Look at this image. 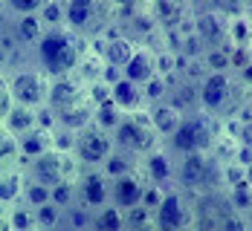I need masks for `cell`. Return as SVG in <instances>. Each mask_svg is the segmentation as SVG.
<instances>
[{
    "label": "cell",
    "instance_id": "obj_1",
    "mask_svg": "<svg viewBox=\"0 0 252 231\" xmlns=\"http://www.w3.org/2000/svg\"><path fill=\"white\" fill-rule=\"evenodd\" d=\"M32 50H35V67H41L50 78L73 76L81 64L78 35L67 26H50Z\"/></svg>",
    "mask_w": 252,
    "mask_h": 231
},
{
    "label": "cell",
    "instance_id": "obj_2",
    "mask_svg": "<svg viewBox=\"0 0 252 231\" xmlns=\"http://www.w3.org/2000/svg\"><path fill=\"white\" fill-rule=\"evenodd\" d=\"M218 145V128H215V116L206 110H191L183 116L180 128L174 136L165 139V151L174 156L186 154H212V148Z\"/></svg>",
    "mask_w": 252,
    "mask_h": 231
},
{
    "label": "cell",
    "instance_id": "obj_3",
    "mask_svg": "<svg viewBox=\"0 0 252 231\" xmlns=\"http://www.w3.org/2000/svg\"><path fill=\"white\" fill-rule=\"evenodd\" d=\"M113 136V148L130 154L136 159L148 156L151 151L159 148V136L154 133V128L148 125V116H136V113H127L122 119V125L110 133Z\"/></svg>",
    "mask_w": 252,
    "mask_h": 231
},
{
    "label": "cell",
    "instance_id": "obj_4",
    "mask_svg": "<svg viewBox=\"0 0 252 231\" xmlns=\"http://www.w3.org/2000/svg\"><path fill=\"white\" fill-rule=\"evenodd\" d=\"M6 84H9V99L12 104H24V107H44L47 104V96H50V84L52 78L41 70V67H18L12 76H6Z\"/></svg>",
    "mask_w": 252,
    "mask_h": 231
},
{
    "label": "cell",
    "instance_id": "obj_5",
    "mask_svg": "<svg viewBox=\"0 0 252 231\" xmlns=\"http://www.w3.org/2000/svg\"><path fill=\"white\" fill-rule=\"evenodd\" d=\"M26 177L35 182H41V185H58V182L64 180H78V174L84 171L81 168V162L76 159V154H58V151H47L44 156H38V159H32L29 165L24 168Z\"/></svg>",
    "mask_w": 252,
    "mask_h": 231
},
{
    "label": "cell",
    "instance_id": "obj_6",
    "mask_svg": "<svg viewBox=\"0 0 252 231\" xmlns=\"http://www.w3.org/2000/svg\"><path fill=\"white\" fill-rule=\"evenodd\" d=\"M197 211L191 208L189 197L183 188H165L159 205L154 208V226L157 231H183V229H194Z\"/></svg>",
    "mask_w": 252,
    "mask_h": 231
},
{
    "label": "cell",
    "instance_id": "obj_7",
    "mask_svg": "<svg viewBox=\"0 0 252 231\" xmlns=\"http://www.w3.org/2000/svg\"><path fill=\"white\" fill-rule=\"evenodd\" d=\"M197 99H200V110L212 113V116L226 113L235 102V76L232 73H206L197 81Z\"/></svg>",
    "mask_w": 252,
    "mask_h": 231
},
{
    "label": "cell",
    "instance_id": "obj_8",
    "mask_svg": "<svg viewBox=\"0 0 252 231\" xmlns=\"http://www.w3.org/2000/svg\"><path fill=\"white\" fill-rule=\"evenodd\" d=\"M212 177H215L212 154L177 156V188H183V191H206Z\"/></svg>",
    "mask_w": 252,
    "mask_h": 231
},
{
    "label": "cell",
    "instance_id": "obj_9",
    "mask_svg": "<svg viewBox=\"0 0 252 231\" xmlns=\"http://www.w3.org/2000/svg\"><path fill=\"white\" fill-rule=\"evenodd\" d=\"M113 136L99 130L96 125H90L87 130L78 133L76 142V159L81 162V168H101L104 159L113 154Z\"/></svg>",
    "mask_w": 252,
    "mask_h": 231
},
{
    "label": "cell",
    "instance_id": "obj_10",
    "mask_svg": "<svg viewBox=\"0 0 252 231\" xmlns=\"http://www.w3.org/2000/svg\"><path fill=\"white\" fill-rule=\"evenodd\" d=\"M145 191H148V180L145 174L133 171V174H125L119 180L110 182V203L122 211H130V208H139L142 200H145Z\"/></svg>",
    "mask_w": 252,
    "mask_h": 231
},
{
    "label": "cell",
    "instance_id": "obj_11",
    "mask_svg": "<svg viewBox=\"0 0 252 231\" xmlns=\"http://www.w3.org/2000/svg\"><path fill=\"white\" fill-rule=\"evenodd\" d=\"M78 203H84L87 208H101L110 203V180L101 174V168H84L78 174Z\"/></svg>",
    "mask_w": 252,
    "mask_h": 231
},
{
    "label": "cell",
    "instance_id": "obj_12",
    "mask_svg": "<svg viewBox=\"0 0 252 231\" xmlns=\"http://www.w3.org/2000/svg\"><path fill=\"white\" fill-rule=\"evenodd\" d=\"M194 35L203 41L206 50L212 47H226L229 44V18L218 9H209L194 18Z\"/></svg>",
    "mask_w": 252,
    "mask_h": 231
},
{
    "label": "cell",
    "instance_id": "obj_13",
    "mask_svg": "<svg viewBox=\"0 0 252 231\" xmlns=\"http://www.w3.org/2000/svg\"><path fill=\"white\" fill-rule=\"evenodd\" d=\"M104 0H67L64 3V26L76 35H87L99 24V12Z\"/></svg>",
    "mask_w": 252,
    "mask_h": 231
},
{
    "label": "cell",
    "instance_id": "obj_14",
    "mask_svg": "<svg viewBox=\"0 0 252 231\" xmlns=\"http://www.w3.org/2000/svg\"><path fill=\"white\" fill-rule=\"evenodd\" d=\"M136 41L133 38H127L122 32H107V41H99V58L104 67H119V70H125V64L133 58V52H136Z\"/></svg>",
    "mask_w": 252,
    "mask_h": 231
},
{
    "label": "cell",
    "instance_id": "obj_15",
    "mask_svg": "<svg viewBox=\"0 0 252 231\" xmlns=\"http://www.w3.org/2000/svg\"><path fill=\"white\" fill-rule=\"evenodd\" d=\"M142 174L145 180L154 182V185H168V182H177V162L171 151H162L157 148L148 156H142Z\"/></svg>",
    "mask_w": 252,
    "mask_h": 231
},
{
    "label": "cell",
    "instance_id": "obj_16",
    "mask_svg": "<svg viewBox=\"0 0 252 231\" xmlns=\"http://www.w3.org/2000/svg\"><path fill=\"white\" fill-rule=\"evenodd\" d=\"M87 96V87L84 81H78L73 76H64V78H52L50 84V96H47V107H52L55 113H61L64 107L81 102Z\"/></svg>",
    "mask_w": 252,
    "mask_h": 231
},
{
    "label": "cell",
    "instance_id": "obj_17",
    "mask_svg": "<svg viewBox=\"0 0 252 231\" xmlns=\"http://www.w3.org/2000/svg\"><path fill=\"white\" fill-rule=\"evenodd\" d=\"M26 180H29V177H26V171L18 162L0 168V208H12L24 200Z\"/></svg>",
    "mask_w": 252,
    "mask_h": 231
},
{
    "label": "cell",
    "instance_id": "obj_18",
    "mask_svg": "<svg viewBox=\"0 0 252 231\" xmlns=\"http://www.w3.org/2000/svg\"><path fill=\"white\" fill-rule=\"evenodd\" d=\"M18 142V165L26 168L32 159H38V156H44L47 151H52V130H44V128H32L29 133L24 136H18L15 139Z\"/></svg>",
    "mask_w": 252,
    "mask_h": 231
},
{
    "label": "cell",
    "instance_id": "obj_19",
    "mask_svg": "<svg viewBox=\"0 0 252 231\" xmlns=\"http://www.w3.org/2000/svg\"><path fill=\"white\" fill-rule=\"evenodd\" d=\"M148 12L154 15L159 32L183 29V18L189 12V0H151L148 3Z\"/></svg>",
    "mask_w": 252,
    "mask_h": 231
},
{
    "label": "cell",
    "instance_id": "obj_20",
    "mask_svg": "<svg viewBox=\"0 0 252 231\" xmlns=\"http://www.w3.org/2000/svg\"><path fill=\"white\" fill-rule=\"evenodd\" d=\"M145 116H148V125L154 128V133L159 139H168V136H174V130L180 128V122H183L186 113H180L174 104L159 102V104H151Z\"/></svg>",
    "mask_w": 252,
    "mask_h": 231
},
{
    "label": "cell",
    "instance_id": "obj_21",
    "mask_svg": "<svg viewBox=\"0 0 252 231\" xmlns=\"http://www.w3.org/2000/svg\"><path fill=\"white\" fill-rule=\"evenodd\" d=\"M93 116H96V104L84 96L81 102L70 104V107H64V110L58 113V128H67V130H73V133H81V130H87L90 125H93Z\"/></svg>",
    "mask_w": 252,
    "mask_h": 231
},
{
    "label": "cell",
    "instance_id": "obj_22",
    "mask_svg": "<svg viewBox=\"0 0 252 231\" xmlns=\"http://www.w3.org/2000/svg\"><path fill=\"white\" fill-rule=\"evenodd\" d=\"M122 76L127 81H133V84H148L154 76H157V55L151 50H145V47H136L133 52V58L125 64V70H122Z\"/></svg>",
    "mask_w": 252,
    "mask_h": 231
},
{
    "label": "cell",
    "instance_id": "obj_23",
    "mask_svg": "<svg viewBox=\"0 0 252 231\" xmlns=\"http://www.w3.org/2000/svg\"><path fill=\"white\" fill-rule=\"evenodd\" d=\"M32 128H38V110H32V107H24V104H9V110H6V116H3V125L0 130H6L9 136H24L29 133Z\"/></svg>",
    "mask_w": 252,
    "mask_h": 231
},
{
    "label": "cell",
    "instance_id": "obj_24",
    "mask_svg": "<svg viewBox=\"0 0 252 231\" xmlns=\"http://www.w3.org/2000/svg\"><path fill=\"white\" fill-rule=\"evenodd\" d=\"M110 99L113 104L122 110V113H136L145 107V96H142V87L127 81V78H119L113 87H110Z\"/></svg>",
    "mask_w": 252,
    "mask_h": 231
},
{
    "label": "cell",
    "instance_id": "obj_25",
    "mask_svg": "<svg viewBox=\"0 0 252 231\" xmlns=\"http://www.w3.org/2000/svg\"><path fill=\"white\" fill-rule=\"evenodd\" d=\"M9 29H12V35L18 38L21 47H35V44L44 38V32H47L41 15H21V18H12V21H9Z\"/></svg>",
    "mask_w": 252,
    "mask_h": 231
},
{
    "label": "cell",
    "instance_id": "obj_26",
    "mask_svg": "<svg viewBox=\"0 0 252 231\" xmlns=\"http://www.w3.org/2000/svg\"><path fill=\"white\" fill-rule=\"evenodd\" d=\"M125 229H127V223H125V211H122V208H116L113 203L96 208V214H93V229L90 231H125Z\"/></svg>",
    "mask_w": 252,
    "mask_h": 231
},
{
    "label": "cell",
    "instance_id": "obj_27",
    "mask_svg": "<svg viewBox=\"0 0 252 231\" xmlns=\"http://www.w3.org/2000/svg\"><path fill=\"white\" fill-rule=\"evenodd\" d=\"M93 208H87L84 203H73L70 208H64L61 217V229L64 231H90L93 229Z\"/></svg>",
    "mask_w": 252,
    "mask_h": 231
},
{
    "label": "cell",
    "instance_id": "obj_28",
    "mask_svg": "<svg viewBox=\"0 0 252 231\" xmlns=\"http://www.w3.org/2000/svg\"><path fill=\"white\" fill-rule=\"evenodd\" d=\"M6 231H38V223H35V211L24 203L12 205L6 211Z\"/></svg>",
    "mask_w": 252,
    "mask_h": 231
},
{
    "label": "cell",
    "instance_id": "obj_29",
    "mask_svg": "<svg viewBox=\"0 0 252 231\" xmlns=\"http://www.w3.org/2000/svg\"><path fill=\"white\" fill-rule=\"evenodd\" d=\"M133 162H136V156L122 154V151H113V154L104 159L101 174L113 182V180H119V177H125V174H133V171H136V168H133Z\"/></svg>",
    "mask_w": 252,
    "mask_h": 231
},
{
    "label": "cell",
    "instance_id": "obj_30",
    "mask_svg": "<svg viewBox=\"0 0 252 231\" xmlns=\"http://www.w3.org/2000/svg\"><path fill=\"white\" fill-rule=\"evenodd\" d=\"M232 44L226 47H212V50L203 52L200 64L209 70V73H232Z\"/></svg>",
    "mask_w": 252,
    "mask_h": 231
},
{
    "label": "cell",
    "instance_id": "obj_31",
    "mask_svg": "<svg viewBox=\"0 0 252 231\" xmlns=\"http://www.w3.org/2000/svg\"><path fill=\"white\" fill-rule=\"evenodd\" d=\"M127 113H122L116 104H113V99H107L104 104H99L96 107V116H93V125L99 130H104V133H113V130L122 125V119H125Z\"/></svg>",
    "mask_w": 252,
    "mask_h": 231
},
{
    "label": "cell",
    "instance_id": "obj_32",
    "mask_svg": "<svg viewBox=\"0 0 252 231\" xmlns=\"http://www.w3.org/2000/svg\"><path fill=\"white\" fill-rule=\"evenodd\" d=\"M229 44H232V47H250L252 44V21H250V15L229 18Z\"/></svg>",
    "mask_w": 252,
    "mask_h": 231
},
{
    "label": "cell",
    "instance_id": "obj_33",
    "mask_svg": "<svg viewBox=\"0 0 252 231\" xmlns=\"http://www.w3.org/2000/svg\"><path fill=\"white\" fill-rule=\"evenodd\" d=\"M50 203H55L58 208H70L73 203H78V185L76 180H64L50 188Z\"/></svg>",
    "mask_w": 252,
    "mask_h": 231
},
{
    "label": "cell",
    "instance_id": "obj_34",
    "mask_svg": "<svg viewBox=\"0 0 252 231\" xmlns=\"http://www.w3.org/2000/svg\"><path fill=\"white\" fill-rule=\"evenodd\" d=\"M32 211H35V223H38V231L61 229V217H64V208H58L55 203H47V205L32 208Z\"/></svg>",
    "mask_w": 252,
    "mask_h": 231
},
{
    "label": "cell",
    "instance_id": "obj_35",
    "mask_svg": "<svg viewBox=\"0 0 252 231\" xmlns=\"http://www.w3.org/2000/svg\"><path fill=\"white\" fill-rule=\"evenodd\" d=\"M50 0H3V12L9 18H21V15H41V9Z\"/></svg>",
    "mask_w": 252,
    "mask_h": 231
},
{
    "label": "cell",
    "instance_id": "obj_36",
    "mask_svg": "<svg viewBox=\"0 0 252 231\" xmlns=\"http://www.w3.org/2000/svg\"><path fill=\"white\" fill-rule=\"evenodd\" d=\"M168 78H162V76H154L148 84H142V96H145V104L151 107V104H159V102H165L168 99Z\"/></svg>",
    "mask_w": 252,
    "mask_h": 231
},
{
    "label": "cell",
    "instance_id": "obj_37",
    "mask_svg": "<svg viewBox=\"0 0 252 231\" xmlns=\"http://www.w3.org/2000/svg\"><path fill=\"white\" fill-rule=\"evenodd\" d=\"M24 205L29 208H41L50 203V188L47 185H41V182L35 180H26V188H24V200H21Z\"/></svg>",
    "mask_w": 252,
    "mask_h": 231
},
{
    "label": "cell",
    "instance_id": "obj_38",
    "mask_svg": "<svg viewBox=\"0 0 252 231\" xmlns=\"http://www.w3.org/2000/svg\"><path fill=\"white\" fill-rule=\"evenodd\" d=\"M76 142H78V133L67 128H55L52 130V151L58 154H76Z\"/></svg>",
    "mask_w": 252,
    "mask_h": 231
},
{
    "label": "cell",
    "instance_id": "obj_39",
    "mask_svg": "<svg viewBox=\"0 0 252 231\" xmlns=\"http://www.w3.org/2000/svg\"><path fill=\"white\" fill-rule=\"evenodd\" d=\"M41 21H44L47 29H50V26H64V3L50 0V3L41 9Z\"/></svg>",
    "mask_w": 252,
    "mask_h": 231
},
{
    "label": "cell",
    "instance_id": "obj_40",
    "mask_svg": "<svg viewBox=\"0 0 252 231\" xmlns=\"http://www.w3.org/2000/svg\"><path fill=\"white\" fill-rule=\"evenodd\" d=\"M18 159V142H15V136H9L6 130L0 133V168L3 165H12Z\"/></svg>",
    "mask_w": 252,
    "mask_h": 231
},
{
    "label": "cell",
    "instance_id": "obj_41",
    "mask_svg": "<svg viewBox=\"0 0 252 231\" xmlns=\"http://www.w3.org/2000/svg\"><path fill=\"white\" fill-rule=\"evenodd\" d=\"M220 231H250V223H247V214H238V211H232L229 208V214L220 220Z\"/></svg>",
    "mask_w": 252,
    "mask_h": 231
},
{
    "label": "cell",
    "instance_id": "obj_42",
    "mask_svg": "<svg viewBox=\"0 0 252 231\" xmlns=\"http://www.w3.org/2000/svg\"><path fill=\"white\" fill-rule=\"evenodd\" d=\"M87 99L96 104V107L104 104L107 99H110V84H104L101 78H99V81H93V84H87Z\"/></svg>",
    "mask_w": 252,
    "mask_h": 231
},
{
    "label": "cell",
    "instance_id": "obj_43",
    "mask_svg": "<svg viewBox=\"0 0 252 231\" xmlns=\"http://www.w3.org/2000/svg\"><path fill=\"white\" fill-rule=\"evenodd\" d=\"M250 61H252L250 47H235V50H232V70H238V73H241Z\"/></svg>",
    "mask_w": 252,
    "mask_h": 231
},
{
    "label": "cell",
    "instance_id": "obj_44",
    "mask_svg": "<svg viewBox=\"0 0 252 231\" xmlns=\"http://www.w3.org/2000/svg\"><path fill=\"white\" fill-rule=\"evenodd\" d=\"M232 162H235V165H241V168L252 165V148H247V145H238V148L232 151Z\"/></svg>",
    "mask_w": 252,
    "mask_h": 231
},
{
    "label": "cell",
    "instance_id": "obj_45",
    "mask_svg": "<svg viewBox=\"0 0 252 231\" xmlns=\"http://www.w3.org/2000/svg\"><path fill=\"white\" fill-rule=\"evenodd\" d=\"M119 78H125L119 67H101V81H104V84H110V87H113Z\"/></svg>",
    "mask_w": 252,
    "mask_h": 231
},
{
    "label": "cell",
    "instance_id": "obj_46",
    "mask_svg": "<svg viewBox=\"0 0 252 231\" xmlns=\"http://www.w3.org/2000/svg\"><path fill=\"white\" fill-rule=\"evenodd\" d=\"M238 145H247V148H252V119H247V122L241 125V136H238Z\"/></svg>",
    "mask_w": 252,
    "mask_h": 231
},
{
    "label": "cell",
    "instance_id": "obj_47",
    "mask_svg": "<svg viewBox=\"0 0 252 231\" xmlns=\"http://www.w3.org/2000/svg\"><path fill=\"white\" fill-rule=\"evenodd\" d=\"M104 3H107V6H113V9H127V12H133L139 0H104Z\"/></svg>",
    "mask_w": 252,
    "mask_h": 231
},
{
    "label": "cell",
    "instance_id": "obj_48",
    "mask_svg": "<svg viewBox=\"0 0 252 231\" xmlns=\"http://www.w3.org/2000/svg\"><path fill=\"white\" fill-rule=\"evenodd\" d=\"M238 78L244 81V87H250V90H252V61L244 67V70H241V73H238Z\"/></svg>",
    "mask_w": 252,
    "mask_h": 231
},
{
    "label": "cell",
    "instance_id": "obj_49",
    "mask_svg": "<svg viewBox=\"0 0 252 231\" xmlns=\"http://www.w3.org/2000/svg\"><path fill=\"white\" fill-rule=\"evenodd\" d=\"M9 61H12V52L0 47V70H6V64H9Z\"/></svg>",
    "mask_w": 252,
    "mask_h": 231
},
{
    "label": "cell",
    "instance_id": "obj_50",
    "mask_svg": "<svg viewBox=\"0 0 252 231\" xmlns=\"http://www.w3.org/2000/svg\"><path fill=\"white\" fill-rule=\"evenodd\" d=\"M244 180H247V188L252 191V165H247V168H244Z\"/></svg>",
    "mask_w": 252,
    "mask_h": 231
},
{
    "label": "cell",
    "instance_id": "obj_51",
    "mask_svg": "<svg viewBox=\"0 0 252 231\" xmlns=\"http://www.w3.org/2000/svg\"><path fill=\"white\" fill-rule=\"evenodd\" d=\"M247 223H250V231H252V208L247 211Z\"/></svg>",
    "mask_w": 252,
    "mask_h": 231
},
{
    "label": "cell",
    "instance_id": "obj_52",
    "mask_svg": "<svg viewBox=\"0 0 252 231\" xmlns=\"http://www.w3.org/2000/svg\"><path fill=\"white\" fill-rule=\"evenodd\" d=\"M0 18H3V0H0Z\"/></svg>",
    "mask_w": 252,
    "mask_h": 231
},
{
    "label": "cell",
    "instance_id": "obj_53",
    "mask_svg": "<svg viewBox=\"0 0 252 231\" xmlns=\"http://www.w3.org/2000/svg\"><path fill=\"white\" fill-rule=\"evenodd\" d=\"M183 231H194V229H183Z\"/></svg>",
    "mask_w": 252,
    "mask_h": 231
},
{
    "label": "cell",
    "instance_id": "obj_54",
    "mask_svg": "<svg viewBox=\"0 0 252 231\" xmlns=\"http://www.w3.org/2000/svg\"><path fill=\"white\" fill-rule=\"evenodd\" d=\"M58 3H67V0H58Z\"/></svg>",
    "mask_w": 252,
    "mask_h": 231
},
{
    "label": "cell",
    "instance_id": "obj_55",
    "mask_svg": "<svg viewBox=\"0 0 252 231\" xmlns=\"http://www.w3.org/2000/svg\"><path fill=\"white\" fill-rule=\"evenodd\" d=\"M250 52H252V44H250Z\"/></svg>",
    "mask_w": 252,
    "mask_h": 231
},
{
    "label": "cell",
    "instance_id": "obj_56",
    "mask_svg": "<svg viewBox=\"0 0 252 231\" xmlns=\"http://www.w3.org/2000/svg\"><path fill=\"white\" fill-rule=\"evenodd\" d=\"M215 231H220V229H215Z\"/></svg>",
    "mask_w": 252,
    "mask_h": 231
}]
</instances>
